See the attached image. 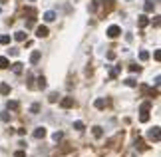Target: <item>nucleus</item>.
<instances>
[{
	"mask_svg": "<svg viewBox=\"0 0 161 157\" xmlns=\"http://www.w3.org/2000/svg\"><path fill=\"white\" fill-rule=\"evenodd\" d=\"M38 88H42V90L46 88V78H42V76L38 78Z\"/></svg>",
	"mask_w": 161,
	"mask_h": 157,
	"instance_id": "f3484780",
	"label": "nucleus"
},
{
	"mask_svg": "<svg viewBox=\"0 0 161 157\" xmlns=\"http://www.w3.org/2000/svg\"><path fill=\"white\" fill-rule=\"evenodd\" d=\"M149 107H151V103H143V105H141V113H147Z\"/></svg>",
	"mask_w": 161,
	"mask_h": 157,
	"instance_id": "aec40b11",
	"label": "nucleus"
},
{
	"mask_svg": "<svg viewBox=\"0 0 161 157\" xmlns=\"http://www.w3.org/2000/svg\"><path fill=\"white\" fill-rule=\"evenodd\" d=\"M14 157H26V153H24V151H16V153H14Z\"/></svg>",
	"mask_w": 161,
	"mask_h": 157,
	"instance_id": "cd10ccee",
	"label": "nucleus"
},
{
	"mask_svg": "<svg viewBox=\"0 0 161 157\" xmlns=\"http://www.w3.org/2000/svg\"><path fill=\"white\" fill-rule=\"evenodd\" d=\"M40 56H42V54H40V50H34V52H32V56H30V62L36 64V62L40 60Z\"/></svg>",
	"mask_w": 161,
	"mask_h": 157,
	"instance_id": "6e6552de",
	"label": "nucleus"
},
{
	"mask_svg": "<svg viewBox=\"0 0 161 157\" xmlns=\"http://www.w3.org/2000/svg\"><path fill=\"white\" fill-rule=\"evenodd\" d=\"M74 103H76L74 98H64V100H62V107H66V110H68V107H74Z\"/></svg>",
	"mask_w": 161,
	"mask_h": 157,
	"instance_id": "7ed1b4c3",
	"label": "nucleus"
},
{
	"mask_svg": "<svg viewBox=\"0 0 161 157\" xmlns=\"http://www.w3.org/2000/svg\"><path fill=\"white\" fill-rule=\"evenodd\" d=\"M36 36H38V38H46L48 36V28L46 26H38V28H36Z\"/></svg>",
	"mask_w": 161,
	"mask_h": 157,
	"instance_id": "f03ea898",
	"label": "nucleus"
},
{
	"mask_svg": "<svg viewBox=\"0 0 161 157\" xmlns=\"http://www.w3.org/2000/svg\"><path fill=\"white\" fill-rule=\"evenodd\" d=\"M93 105H95L98 110H104V107H105V100H104V98H100V100H95V103H93Z\"/></svg>",
	"mask_w": 161,
	"mask_h": 157,
	"instance_id": "9d476101",
	"label": "nucleus"
},
{
	"mask_svg": "<svg viewBox=\"0 0 161 157\" xmlns=\"http://www.w3.org/2000/svg\"><path fill=\"white\" fill-rule=\"evenodd\" d=\"M125 86H129V88H135V86H137V82H135L133 78H127V80H125Z\"/></svg>",
	"mask_w": 161,
	"mask_h": 157,
	"instance_id": "2eb2a0df",
	"label": "nucleus"
},
{
	"mask_svg": "<svg viewBox=\"0 0 161 157\" xmlns=\"http://www.w3.org/2000/svg\"><path fill=\"white\" fill-rule=\"evenodd\" d=\"M119 34H121V28H119V26H109V28H107V36H109V38H117Z\"/></svg>",
	"mask_w": 161,
	"mask_h": 157,
	"instance_id": "f257e3e1",
	"label": "nucleus"
},
{
	"mask_svg": "<svg viewBox=\"0 0 161 157\" xmlns=\"http://www.w3.org/2000/svg\"><path fill=\"white\" fill-rule=\"evenodd\" d=\"M0 44H10V36H8V34L0 36Z\"/></svg>",
	"mask_w": 161,
	"mask_h": 157,
	"instance_id": "dca6fc26",
	"label": "nucleus"
},
{
	"mask_svg": "<svg viewBox=\"0 0 161 157\" xmlns=\"http://www.w3.org/2000/svg\"><path fill=\"white\" fill-rule=\"evenodd\" d=\"M145 10H147V12L153 10V4H151V2H147V4H145Z\"/></svg>",
	"mask_w": 161,
	"mask_h": 157,
	"instance_id": "a878e982",
	"label": "nucleus"
},
{
	"mask_svg": "<svg viewBox=\"0 0 161 157\" xmlns=\"http://www.w3.org/2000/svg\"><path fill=\"white\" fill-rule=\"evenodd\" d=\"M44 20H46V22H54V20H56V12L48 10L46 14H44Z\"/></svg>",
	"mask_w": 161,
	"mask_h": 157,
	"instance_id": "39448f33",
	"label": "nucleus"
},
{
	"mask_svg": "<svg viewBox=\"0 0 161 157\" xmlns=\"http://www.w3.org/2000/svg\"><path fill=\"white\" fill-rule=\"evenodd\" d=\"M58 98H60V96H58L56 91H54V94H50V98H48V100H50L52 103H54V101H58Z\"/></svg>",
	"mask_w": 161,
	"mask_h": 157,
	"instance_id": "412c9836",
	"label": "nucleus"
},
{
	"mask_svg": "<svg viewBox=\"0 0 161 157\" xmlns=\"http://www.w3.org/2000/svg\"><path fill=\"white\" fill-rule=\"evenodd\" d=\"M74 127H76V129H80V131H82V129H84V124H82V121H76V124H74Z\"/></svg>",
	"mask_w": 161,
	"mask_h": 157,
	"instance_id": "b1692460",
	"label": "nucleus"
},
{
	"mask_svg": "<svg viewBox=\"0 0 161 157\" xmlns=\"http://www.w3.org/2000/svg\"><path fill=\"white\" fill-rule=\"evenodd\" d=\"M151 137V139H155V141H159V127H153V129H149V133H147Z\"/></svg>",
	"mask_w": 161,
	"mask_h": 157,
	"instance_id": "20e7f679",
	"label": "nucleus"
},
{
	"mask_svg": "<svg viewBox=\"0 0 161 157\" xmlns=\"http://www.w3.org/2000/svg\"><path fill=\"white\" fill-rule=\"evenodd\" d=\"M147 58H149V54H147L145 50H141V52H139V60H141V62H145Z\"/></svg>",
	"mask_w": 161,
	"mask_h": 157,
	"instance_id": "a211bd4d",
	"label": "nucleus"
},
{
	"mask_svg": "<svg viewBox=\"0 0 161 157\" xmlns=\"http://www.w3.org/2000/svg\"><path fill=\"white\" fill-rule=\"evenodd\" d=\"M8 110H18V101H8Z\"/></svg>",
	"mask_w": 161,
	"mask_h": 157,
	"instance_id": "6ab92c4d",
	"label": "nucleus"
},
{
	"mask_svg": "<svg viewBox=\"0 0 161 157\" xmlns=\"http://www.w3.org/2000/svg\"><path fill=\"white\" fill-rule=\"evenodd\" d=\"M44 135H46V129H44V127H38V129L34 131V137H36V139H42Z\"/></svg>",
	"mask_w": 161,
	"mask_h": 157,
	"instance_id": "0eeeda50",
	"label": "nucleus"
},
{
	"mask_svg": "<svg viewBox=\"0 0 161 157\" xmlns=\"http://www.w3.org/2000/svg\"><path fill=\"white\" fill-rule=\"evenodd\" d=\"M30 110H32V113H36V112H40V105H38V103H34Z\"/></svg>",
	"mask_w": 161,
	"mask_h": 157,
	"instance_id": "393cba45",
	"label": "nucleus"
},
{
	"mask_svg": "<svg viewBox=\"0 0 161 157\" xmlns=\"http://www.w3.org/2000/svg\"><path fill=\"white\" fill-rule=\"evenodd\" d=\"M137 24H139V28H145V26H147V24H149V18H147V16H143V14H141V16H139V20H137Z\"/></svg>",
	"mask_w": 161,
	"mask_h": 157,
	"instance_id": "423d86ee",
	"label": "nucleus"
},
{
	"mask_svg": "<svg viewBox=\"0 0 161 157\" xmlns=\"http://www.w3.org/2000/svg\"><path fill=\"white\" fill-rule=\"evenodd\" d=\"M0 94H2V96H8V94H10V86H8V84H0Z\"/></svg>",
	"mask_w": 161,
	"mask_h": 157,
	"instance_id": "1a4fd4ad",
	"label": "nucleus"
},
{
	"mask_svg": "<svg viewBox=\"0 0 161 157\" xmlns=\"http://www.w3.org/2000/svg\"><path fill=\"white\" fill-rule=\"evenodd\" d=\"M8 66H10V62H8V58L0 56V68H8Z\"/></svg>",
	"mask_w": 161,
	"mask_h": 157,
	"instance_id": "f8f14e48",
	"label": "nucleus"
},
{
	"mask_svg": "<svg viewBox=\"0 0 161 157\" xmlns=\"http://www.w3.org/2000/svg\"><path fill=\"white\" fill-rule=\"evenodd\" d=\"M129 72H139V66H129Z\"/></svg>",
	"mask_w": 161,
	"mask_h": 157,
	"instance_id": "c85d7f7f",
	"label": "nucleus"
},
{
	"mask_svg": "<svg viewBox=\"0 0 161 157\" xmlns=\"http://www.w3.org/2000/svg\"><path fill=\"white\" fill-rule=\"evenodd\" d=\"M14 38H16L18 42H24V40H26V34H24V32H16V34H14Z\"/></svg>",
	"mask_w": 161,
	"mask_h": 157,
	"instance_id": "ddd939ff",
	"label": "nucleus"
},
{
	"mask_svg": "<svg viewBox=\"0 0 161 157\" xmlns=\"http://www.w3.org/2000/svg\"><path fill=\"white\" fill-rule=\"evenodd\" d=\"M0 12H2V8H0Z\"/></svg>",
	"mask_w": 161,
	"mask_h": 157,
	"instance_id": "7c9ffc66",
	"label": "nucleus"
},
{
	"mask_svg": "<svg viewBox=\"0 0 161 157\" xmlns=\"http://www.w3.org/2000/svg\"><path fill=\"white\" fill-rule=\"evenodd\" d=\"M12 70H14V74H22V64H20V62H16V64L12 66Z\"/></svg>",
	"mask_w": 161,
	"mask_h": 157,
	"instance_id": "9b49d317",
	"label": "nucleus"
},
{
	"mask_svg": "<svg viewBox=\"0 0 161 157\" xmlns=\"http://www.w3.org/2000/svg\"><path fill=\"white\" fill-rule=\"evenodd\" d=\"M139 119L145 124V121H149V115H147V113H141V117H139Z\"/></svg>",
	"mask_w": 161,
	"mask_h": 157,
	"instance_id": "5701e85b",
	"label": "nucleus"
},
{
	"mask_svg": "<svg viewBox=\"0 0 161 157\" xmlns=\"http://www.w3.org/2000/svg\"><path fill=\"white\" fill-rule=\"evenodd\" d=\"M117 74H119V68H114V70L109 72V76H112V78H117Z\"/></svg>",
	"mask_w": 161,
	"mask_h": 157,
	"instance_id": "4be33fe9",
	"label": "nucleus"
},
{
	"mask_svg": "<svg viewBox=\"0 0 161 157\" xmlns=\"http://www.w3.org/2000/svg\"><path fill=\"white\" fill-rule=\"evenodd\" d=\"M54 139H56V141L58 139H62V131H56V133H54Z\"/></svg>",
	"mask_w": 161,
	"mask_h": 157,
	"instance_id": "bb28decb",
	"label": "nucleus"
},
{
	"mask_svg": "<svg viewBox=\"0 0 161 157\" xmlns=\"http://www.w3.org/2000/svg\"><path fill=\"white\" fill-rule=\"evenodd\" d=\"M100 2H102V0H93V6H98V4H100Z\"/></svg>",
	"mask_w": 161,
	"mask_h": 157,
	"instance_id": "c756f323",
	"label": "nucleus"
},
{
	"mask_svg": "<svg viewBox=\"0 0 161 157\" xmlns=\"http://www.w3.org/2000/svg\"><path fill=\"white\" fill-rule=\"evenodd\" d=\"M32 2H34V0H32Z\"/></svg>",
	"mask_w": 161,
	"mask_h": 157,
	"instance_id": "2f4dec72",
	"label": "nucleus"
},
{
	"mask_svg": "<svg viewBox=\"0 0 161 157\" xmlns=\"http://www.w3.org/2000/svg\"><path fill=\"white\" fill-rule=\"evenodd\" d=\"M93 135H95V137L100 139V137L104 135V131H102V127H98V125H95V127H93Z\"/></svg>",
	"mask_w": 161,
	"mask_h": 157,
	"instance_id": "4468645a",
	"label": "nucleus"
}]
</instances>
